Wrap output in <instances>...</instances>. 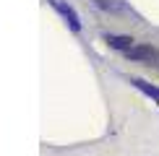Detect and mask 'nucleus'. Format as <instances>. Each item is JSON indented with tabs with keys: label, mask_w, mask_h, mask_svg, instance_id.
Returning a JSON list of instances; mask_svg holds the SVG:
<instances>
[{
	"label": "nucleus",
	"mask_w": 159,
	"mask_h": 156,
	"mask_svg": "<svg viewBox=\"0 0 159 156\" xmlns=\"http://www.w3.org/2000/svg\"><path fill=\"white\" fill-rule=\"evenodd\" d=\"M125 57H128L130 63H151L157 57V50L149 47V44H133L130 50H125Z\"/></svg>",
	"instance_id": "nucleus-1"
},
{
	"label": "nucleus",
	"mask_w": 159,
	"mask_h": 156,
	"mask_svg": "<svg viewBox=\"0 0 159 156\" xmlns=\"http://www.w3.org/2000/svg\"><path fill=\"white\" fill-rule=\"evenodd\" d=\"M104 42H107L112 50H123V52L133 47V37H125V34H107Z\"/></svg>",
	"instance_id": "nucleus-2"
},
{
	"label": "nucleus",
	"mask_w": 159,
	"mask_h": 156,
	"mask_svg": "<svg viewBox=\"0 0 159 156\" xmlns=\"http://www.w3.org/2000/svg\"><path fill=\"white\" fill-rule=\"evenodd\" d=\"M55 8L60 11V13H63L65 18H68V24H70V29H73V31H78V29H81V21H78V16H76V11L70 8V5H63V3H55Z\"/></svg>",
	"instance_id": "nucleus-3"
},
{
	"label": "nucleus",
	"mask_w": 159,
	"mask_h": 156,
	"mask_svg": "<svg viewBox=\"0 0 159 156\" xmlns=\"http://www.w3.org/2000/svg\"><path fill=\"white\" fill-rule=\"evenodd\" d=\"M133 83H136V86H138V89L143 91V94H149V96H154V99H159V89H154V86H149V83H143L141 78H136Z\"/></svg>",
	"instance_id": "nucleus-4"
}]
</instances>
